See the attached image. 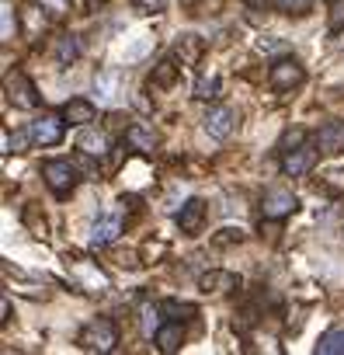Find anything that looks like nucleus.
<instances>
[{
  "label": "nucleus",
  "instance_id": "7",
  "mask_svg": "<svg viewBox=\"0 0 344 355\" xmlns=\"http://www.w3.org/2000/svg\"><path fill=\"white\" fill-rule=\"evenodd\" d=\"M261 213H264V220H285L296 213V196L289 189H268L261 199Z\"/></svg>",
  "mask_w": 344,
  "mask_h": 355
},
{
  "label": "nucleus",
  "instance_id": "2",
  "mask_svg": "<svg viewBox=\"0 0 344 355\" xmlns=\"http://www.w3.org/2000/svg\"><path fill=\"white\" fill-rule=\"evenodd\" d=\"M80 345L87 348V352H111L115 345H118V327H115V320H108V317H98V320H91V324H84L80 327Z\"/></svg>",
  "mask_w": 344,
  "mask_h": 355
},
{
  "label": "nucleus",
  "instance_id": "14",
  "mask_svg": "<svg viewBox=\"0 0 344 355\" xmlns=\"http://www.w3.org/2000/svg\"><path fill=\"white\" fill-rule=\"evenodd\" d=\"M181 341H185L181 320H167V324L156 327V348H160V352H167V355H170V352H178Z\"/></svg>",
  "mask_w": 344,
  "mask_h": 355
},
{
  "label": "nucleus",
  "instance_id": "19",
  "mask_svg": "<svg viewBox=\"0 0 344 355\" xmlns=\"http://www.w3.org/2000/svg\"><path fill=\"white\" fill-rule=\"evenodd\" d=\"M160 317H167V320H188V317H195V303L163 300V303H160Z\"/></svg>",
  "mask_w": 344,
  "mask_h": 355
},
{
  "label": "nucleus",
  "instance_id": "12",
  "mask_svg": "<svg viewBox=\"0 0 344 355\" xmlns=\"http://www.w3.org/2000/svg\"><path fill=\"white\" fill-rule=\"evenodd\" d=\"M202 223H206V202H202V199H188V202L181 206V213H178V227H181L185 234H199Z\"/></svg>",
  "mask_w": 344,
  "mask_h": 355
},
{
  "label": "nucleus",
  "instance_id": "13",
  "mask_svg": "<svg viewBox=\"0 0 344 355\" xmlns=\"http://www.w3.org/2000/svg\"><path fill=\"white\" fill-rule=\"evenodd\" d=\"M254 8H271L278 15H296V18H306L313 11V0H247Z\"/></svg>",
  "mask_w": 344,
  "mask_h": 355
},
{
  "label": "nucleus",
  "instance_id": "23",
  "mask_svg": "<svg viewBox=\"0 0 344 355\" xmlns=\"http://www.w3.org/2000/svg\"><path fill=\"white\" fill-rule=\"evenodd\" d=\"M174 77H178V67H174V60H163V63L153 70L150 84H153V87H170V84H174Z\"/></svg>",
  "mask_w": 344,
  "mask_h": 355
},
{
  "label": "nucleus",
  "instance_id": "11",
  "mask_svg": "<svg viewBox=\"0 0 344 355\" xmlns=\"http://www.w3.org/2000/svg\"><path fill=\"white\" fill-rule=\"evenodd\" d=\"M199 289H202V293H233V289H240V275L212 268V272H206V275L199 279Z\"/></svg>",
  "mask_w": 344,
  "mask_h": 355
},
{
  "label": "nucleus",
  "instance_id": "8",
  "mask_svg": "<svg viewBox=\"0 0 344 355\" xmlns=\"http://www.w3.org/2000/svg\"><path fill=\"white\" fill-rule=\"evenodd\" d=\"M118 234H122V209H108L91 227V248H108Z\"/></svg>",
  "mask_w": 344,
  "mask_h": 355
},
{
  "label": "nucleus",
  "instance_id": "18",
  "mask_svg": "<svg viewBox=\"0 0 344 355\" xmlns=\"http://www.w3.org/2000/svg\"><path fill=\"white\" fill-rule=\"evenodd\" d=\"M125 143H129L132 150H143V153H153V150H156V136H153L146 125H129Z\"/></svg>",
  "mask_w": 344,
  "mask_h": 355
},
{
  "label": "nucleus",
  "instance_id": "3",
  "mask_svg": "<svg viewBox=\"0 0 344 355\" xmlns=\"http://www.w3.org/2000/svg\"><path fill=\"white\" fill-rule=\"evenodd\" d=\"M42 178H46V185H49L56 196H70V192H73V185H77V167H73L70 160L56 157V160H46Z\"/></svg>",
  "mask_w": 344,
  "mask_h": 355
},
{
  "label": "nucleus",
  "instance_id": "6",
  "mask_svg": "<svg viewBox=\"0 0 344 355\" xmlns=\"http://www.w3.org/2000/svg\"><path fill=\"white\" fill-rule=\"evenodd\" d=\"M306 80V73H302V67L296 63V60H278V63H271V70H268V84L275 87V91H292V87H299Z\"/></svg>",
  "mask_w": 344,
  "mask_h": 355
},
{
  "label": "nucleus",
  "instance_id": "27",
  "mask_svg": "<svg viewBox=\"0 0 344 355\" xmlns=\"http://www.w3.org/2000/svg\"><path fill=\"white\" fill-rule=\"evenodd\" d=\"M240 237H244V230H223V237H216V244H233Z\"/></svg>",
  "mask_w": 344,
  "mask_h": 355
},
{
  "label": "nucleus",
  "instance_id": "22",
  "mask_svg": "<svg viewBox=\"0 0 344 355\" xmlns=\"http://www.w3.org/2000/svg\"><path fill=\"white\" fill-rule=\"evenodd\" d=\"M15 32H18V18H15L11 0H4V4H0V39L11 42V39H15Z\"/></svg>",
  "mask_w": 344,
  "mask_h": 355
},
{
  "label": "nucleus",
  "instance_id": "10",
  "mask_svg": "<svg viewBox=\"0 0 344 355\" xmlns=\"http://www.w3.org/2000/svg\"><path fill=\"white\" fill-rule=\"evenodd\" d=\"M316 146H320V153H327V157L344 153V122H327V125L316 132Z\"/></svg>",
  "mask_w": 344,
  "mask_h": 355
},
{
  "label": "nucleus",
  "instance_id": "25",
  "mask_svg": "<svg viewBox=\"0 0 344 355\" xmlns=\"http://www.w3.org/2000/svg\"><path fill=\"white\" fill-rule=\"evenodd\" d=\"M132 8L139 15H163L167 11V0H132Z\"/></svg>",
  "mask_w": 344,
  "mask_h": 355
},
{
  "label": "nucleus",
  "instance_id": "20",
  "mask_svg": "<svg viewBox=\"0 0 344 355\" xmlns=\"http://www.w3.org/2000/svg\"><path fill=\"white\" fill-rule=\"evenodd\" d=\"M77 60H80V39H77V35H63L60 46H56V63H60V67H70V63H77Z\"/></svg>",
  "mask_w": 344,
  "mask_h": 355
},
{
  "label": "nucleus",
  "instance_id": "29",
  "mask_svg": "<svg viewBox=\"0 0 344 355\" xmlns=\"http://www.w3.org/2000/svg\"><path fill=\"white\" fill-rule=\"evenodd\" d=\"M0 313H4V317H0V320H4V324L11 320V303H8V300H4V303H0Z\"/></svg>",
  "mask_w": 344,
  "mask_h": 355
},
{
  "label": "nucleus",
  "instance_id": "1",
  "mask_svg": "<svg viewBox=\"0 0 344 355\" xmlns=\"http://www.w3.org/2000/svg\"><path fill=\"white\" fill-rule=\"evenodd\" d=\"M316 143H306V136L302 132H292L289 139H285V150H282V171L289 174V178H299V174H306L309 167H313V160H316Z\"/></svg>",
  "mask_w": 344,
  "mask_h": 355
},
{
  "label": "nucleus",
  "instance_id": "17",
  "mask_svg": "<svg viewBox=\"0 0 344 355\" xmlns=\"http://www.w3.org/2000/svg\"><path fill=\"white\" fill-rule=\"evenodd\" d=\"M118 84H122V73L118 70H105V73L94 77V91H98L101 101H115L118 98Z\"/></svg>",
  "mask_w": 344,
  "mask_h": 355
},
{
  "label": "nucleus",
  "instance_id": "26",
  "mask_svg": "<svg viewBox=\"0 0 344 355\" xmlns=\"http://www.w3.org/2000/svg\"><path fill=\"white\" fill-rule=\"evenodd\" d=\"M327 8H330V15H327V18H330V28H334V32L344 28V0H330Z\"/></svg>",
  "mask_w": 344,
  "mask_h": 355
},
{
  "label": "nucleus",
  "instance_id": "16",
  "mask_svg": "<svg viewBox=\"0 0 344 355\" xmlns=\"http://www.w3.org/2000/svg\"><path fill=\"white\" fill-rule=\"evenodd\" d=\"M77 146H80L87 157H105V153H108V136H105L101 129H84L80 139H77Z\"/></svg>",
  "mask_w": 344,
  "mask_h": 355
},
{
  "label": "nucleus",
  "instance_id": "5",
  "mask_svg": "<svg viewBox=\"0 0 344 355\" xmlns=\"http://www.w3.org/2000/svg\"><path fill=\"white\" fill-rule=\"evenodd\" d=\"M63 129H66V119L53 115V112H42L35 122H28V132H32L35 146H56L63 139Z\"/></svg>",
  "mask_w": 344,
  "mask_h": 355
},
{
  "label": "nucleus",
  "instance_id": "9",
  "mask_svg": "<svg viewBox=\"0 0 344 355\" xmlns=\"http://www.w3.org/2000/svg\"><path fill=\"white\" fill-rule=\"evenodd\" d=\"M233 122H237L233 108L219 105V108H209V112H206V119H202V129H206L212 139H226V136L233 132Z\"/></svg>",
  "mask_w": 344,
  "mask_h": 355
},
{
  "label": "nucleus",
  "instance_id": "28",
  "mask_svg": "<svg viewBox=\"0 0 344 355\" xmlns=\"http://www.w3.org/2000/svg\"><path fill=\"white\" fill-rule=\"evenodd\" d=\"M46 4H49L56 15H60V11H66V0H46Z\"/></svg>",
  "mask_w": 344,
  "mask_h": 355
},
{
  "label": "nucleus",
  "instance_id": "24",
  "mask_svg": "<svg viewBox=\"0 0 344 355\" xmlns=\"http://www.w3.org/2000/svg\"><path fill=\"white\" fill-rule=\"evenodd\" d=\"M216 91H219V77H202L199 87H195V98L209 101V98H216Z\"/></svg>",
  "mask_w": 344,
  "mask_h": 355
},
{
  "label": "nucleus",
  "instance_id": "21",
  "mask_svg": "<svg viewBox=\"0 0 344 355\" xmlns=\"http://www.w3.org/2000/svg\"><path fill=\"white\" fill-rule=\"evenodd\" d=\"M316 352H320V355H344V327H334V331H327V334L320 338Z\"/></svg>",
  "mask_w": 344,
  "mask_h": 355
},
{
  "label": "nucleus",
  "instance_id": "15",
  "mask_svg": "<svg viewBox=\"0 0 344 355\" xmlns=\"http://www.w3.org/2000/svg\"><path fill=\"white\" fill-rule=\"evenodd\" d=\"M63 119H66V125H87V122H94V105L87 98H70L63 105Z\"/></svg>",
  "mask_w": 344,
  "mask_h": 355
},
{
  "label": "nucleus",
  "instance_id": "4",
  "mask_svg": "<svg viewBox=\"0 0 344 355\" xmlns=\"http://www.w3.org/2000/svg\"><path fill=\"white\" fill-rule=\"evenodd\" d=\"M4 91H8V101L15 105V108H39V91H35V84L21 73V70H15V73H8V80H4Z\"/></svg>",
  "mask_w": 344,
  "mask_h": 355
}]
</instances>
